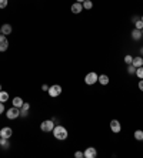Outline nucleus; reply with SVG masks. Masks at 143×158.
<instances>
[{
	"instance_id": "nucleus-1",
	"label": "nucleus",
	"mask_w": 143,
	"mask_h": 158,
	"mask_svg": "<svg viewBox=\"0 0 143 158\" xmlns=\"http://www.w3.org/2000/svg\"><path fill=\"white\" fill-rule=\"evenodd\" d=\"M51 134H53V137H55L56 140H59V141H65L67 137H69V131L66 130V127H65V125H60V124L55 125Z\"/></svg>"
},
{
	"instance_id": "nucleus-2",
	"label": "nucleus",
	"mask_w": 143,
	"mask_h": 158,
	"mask_svg": "<svg viewBox=\"0 0 143 158\" xmlns=\"http://www.w3.org/2000/svg\"><path fill=\"white\" fill-rule=\"evenodd\" d=\"M49 93V97H51V98H56V97H59L60 94H62V85L60 84H53L49 87L47 90Z\"/></svg>"
},
{
	"instance_id": "nucleus-3",
	"label": "nucleus",
	"mask_w": 143,
	"mask_h": 158,
	"mask_svg": "<svg viewBox=\"0 0 143 158\" xmlns=\"http://www.w3.org/2000/svg\"><path fill=\"white\" fill-rule=\"evenodd\" d=\"M55 120H44L43 123L40 124V130L43 132H51L53 128H55Z\"/></svg>"
},
{
	"instance_id": "nucleus-4",
	"label": "nucleus",
	"mask_w": 143,
	"mask_h": 158,
	"mask_svg": "<svg viewBox=\"0 0 143 158\" xmlns=\"http://www.w3.org/2000/svg\"><path fill=\"white\" fill-rule=\"evenodd\" d=\"M6 117H7L9 120H16V118H19L20 117V108L11 106V108H9V110L6 111Z\"/></svg>"
},
{
	"instance_id": "nucleus-5",
	"label": "nucleus",
	"mask_w": 143,
	"mask_h": 158,
	"mask_svg": "<svg viewBox=\"0 0 143 158\" xmlns=\"http://www.w3.org/2000/svg\"><path fill=\"white\" fill-rule=\"evenodd\" d=\"M97 80H99V76L95 73V71H90V73L86 74V77H84V83L87 85H93L95 83H97Z\"/></svg>"
},
{
	"instance_id": "nucleus-6",
	"label": "nucleus",
	"mask_w": 143,
	"mask_h": 158,
	"mask_svg": "<svg viewBox=\"0 0 143 158\" xmlns=\"http://www.w3.org/2000/svg\"><path fill=\"white\" fill-rule=\"evenodd\" d=\"M110 130H112V132H114V134H119V132L122 131V124L119 120H112L110 121Z\"/></svg>"
},
{
	"instance_id": "nucleus-7",
	"label": "nucleus",
	"mask_w": 143,
	"mask_h": 158,
	"mask_svg": "<svg viewBox=\"0 0 143 158\" xmlns=\"http://www.w3.org/2000/svg\"><path fill=\"white\" fill-rule=\"evenodd\" d=\"M9 48V40H7V36L4 34H0V53L6 52Z\"/></svg>"
},
{
	"instance_id": "nucleus-8",
	"label": "nucleus",
	"mask_w": 143,
	"mask_h": 158,
	"mask_svg": "<svg viewBox=\"0 0 143 158\" xmlns=\"http://www.w3.org/2000/svg\"><path fill=\"white\" fill-rule=\"evenodd\" d=\"M83 154H84V158H96L97 157V151H96L95 147H87L83 151Z\"/></svg>"
},
{
	"instance_id": "nucleus-9",
	"label": "nucleus",
	"mask_w": 143,
	"mask_h": 158,
	"mask_svg": "<svg viewBox=\"0 0 143 158\" xmlns=\"http://www.w3.org/2000/svg\"><path fill=\"white\" fill-rule=\"evenodd\" d=\"M70 11L73 13V15H79L83 11V4L79 3V2H74L72 6H70Z\"/></svg>"
},
{
	"instance_id": "nucleus-10",
	"label": "nucleus",
	"mask_w": 143,
	"mask_h": 158,
	"mask_svg": "<svg viewBox=\"0 0 143 158\" xmlns=\"http://www.w3.org/2000/svg\"><path fill=\"white\" fill-rule=\"evenodd\" d=\"M13 135V130L10 127H3V128L0 130V137H3V138H9L10 140V137Z\"/></svg>"
},
{
	"instance_id": "nucleus-11",
	"label": "nucleus",
	"mask_w": 143,
	"mask_h": 158,
	"mask_svg": "<svg viewBox=\"0 0 143 158\" xmlns=\"http://www.w3.org/2000/svg\"><path fill=\"white\" fill-rule=\"evenodd\" d=\"M29 110H30V104L29 103H23L22 108H20V117H27V114H29Z\"/></svg>"
},
{
	"instance_id": "nucleus-12",
	"label": "nucleus",
	"mask_w": 143,
	"mask_h": 158,
	"mask_svg": "<svg viewBox=\"0 0 143 158\" xmlns=\"http://www.w3.org/2000/svg\"><path fill=\"white\" fill-rule=\"evenodd\" d=\"M11 31H13V27H11V24H9V23H4L3 26H2V34H4V36H9V34H11Z\"/></svg>"
},
{
	"instance_id": "nucleus-13",
	"label": "nucleus",
	"mask_w": 143,
	"mask_h": 158,
	"mask_svg": "<svg viewBox=\"0 0 143 158\" xmlns=\"http://www.w3.org/2000/svg\"><path fill=\"white\" fill-rule=\"evenodd\" d=\"M132 66H135L136 69L143 66V57L142 56H137V57H133V61H132Z\"/></svg>"
},
{
	"instance_id": "nucleus-14",
	"label": "nucleus",
	"mask_w": 143,
	"mask_h": 158,
	"mask_svg": "<svg viewBox=\"0 0 143 158\" xmlns=\"http://www.w3.org/2000/svg\"><path fill=\"white\" fill-rule=\"evenodd\" d=\"M23 98L22 97H15V98L11 100V106L13 107H17V108H22V106H23Z\"/></svg>"
},
{
	"instance_id": "nucleus-15",
	"label": "nucleus",
	"mask_w": 143,
	"mask_h": 158,
	"mask_svg": "<svg viewBox=\"0 0 143 158\" xmlns=\"http://www.w3.org/2000/svg\"><path fill=\"white\" fill-rule=\"evenodd\" d=\"M143 37V34H142V30H137V29H133L132 30V39L133 40H140V39H142Z\"/></svg>"
},
{
	"instance_id": "nucleus-16",
	"label": "nucleus",
	"mask_w": 143,
	"mask_h": 158,
	"mask_svg": "<svg viewBox=\"0 0 143 158\" xmlns=\"http://www.w3.org/2000/svg\"><path fill=\"white\" fill-rule=\"evenodd\" d=\"M0 147L3 148V150H7V148H10L9 138H3V137H0Z\"/></svg>"
},
{
	"instance_id": "nucleus-17",
	"label": "nucleus",
	"mask_w": 143,
	"mask_h": 158,
	"mask_svg": "<svg viewBox=\"0 0 143 158\" xmlns=\"http://www.w3.org/2000/svg\"><path fill=\"white\" fill-rule=\"evenodd\" d=\"M9 98H10V96H9V93L7 91H0V103H7Z\"/></svg>"
},
{
	"instance_id": "nucleus-18",
	"label": "nucleus",
	"mask_w": 143,
	"mask_h": 158,
	"mask_svg": "<svg viewBox=\"0 0 143 158\" xmlns=\"http://www.w3.org/2000/svg\"><path fill=\"white\" fill-rule=\"evenodd\" d=\"M102 85H107L109 84V76H106V74H102V76H99V80H97Z\"/></svg>"
},
{
	"instance_id": "nucleus-19",
	"label": "nucleus",
	"mask_w": 143,
	"mask_h": 158,
	"mask_svg": "<svg viewBox=\"0 0 143 158\" xmlns=\"http://www.w3.org/2000/svg\"><path fill=\"white\" fill-rule=\"evenodd\" d=\"M133 137H135V140L142 141L143 140V131H142V130H136L135 134H133Z\"/></svg>"
},
{
	"instance_id": "nucleus-20",
	"label": "nucleus",
	"mask_w": 143,
	"mask_h": 158,
	"mask_svg": "<svg viewBox=\"0 0 143 158\" xmlns=\"http://www.w3.org/2000/svg\"><path fill=\"white\" fill-rule=\"evenodd\" d=\"M82 4H83V9H86V10H90V9L93 7V3L90 2V0H84Z\"/></svg>"
},
{
	"instance_id": "nucleus-21",
	"label": "nucleus",
	"mask_w": 143,
	"mask_h": 158,
	"mask_svg": "<svg viewBox=\"0 0 143 158\" xmlns=\"http://www.w3.org/2000/svg\"><path fill=\"white\" fill-rule=\"evenodd\" d=\"M127 74L129 76H135L136 74V67L132 66V64H129L127 66Z\"/></svg>"
},
{
	"instance_id": "nucleus-22",
	"label": "nucleus",
	"mask_w": 143,
	"mask_h": 158,
	"mask_svg": "<svg viewBox=\"0 0 143 158\" xmlns=\"http://www.w3.org/2000/svg\"><path fill=\"white\" fill-rule=\"evenodd\" d=\"M135 76H137V77L142 80V78H143V66L139 67V69H136V74H135Z\"/></svg>"
},
{
	"instance_id": "nucleus-23",
	"label": "nucleus",
	"mask_w": 143,
	"mask_h": 158,
	"mask_svg": "<svg viewBox=\"0 0 143 158\" xmlns=\"http://www.w3.org/2000/svg\"><path fill=\"white\" fill-rule=\"evenodd\" d=\"M132 61H133V56H130V54H127V56H125V63L126 64H132Z\"/></svg>"
},
{
	"instance_id": "nucleus-24",
	"label": "nucleus",
	"mask_w": 143,
	"mask_h": 158,
	"mask_svg": "<svg viewBox=\"0 0 143 158\" xmlns=\"http://www.w3.org/2000/svg\"><path fill=\"white\" fill-rule=\"evenodd\" d=\"M135 29H137V30H142L143 29V22H142V20H137V22L135 23Z\"/></svg>"
},
{
	"instance_id": "nucleus-25",
	"label": "nucleus",
	"mask_w": 143,
	"mask_h": 158,
	"mask_svg": "<svg viewBox=\"0 0 143 158\" xmlns=\"http://www.w3.org/2000/svg\"><path fill=\"white\" fill-rule=\"evenodd\" d=\"M9 4V0H0V9H6Z\"/></svg>"
},
{
	"instance_id": "nucleus-26",
	"label": "nucleus",
	"mask_w": 143,
	"mask_h": 158,
	"mask_svg": "<svg viewBox=\"0 0 143 158\" xmlns=\"http://www.w3.org/2000/svg\"><path fill=\"white\" fill-rule=\"evenodd\" d=\"M74 158H84L83 151H76V152H74Z\"/></svg>"
},
{
	"instance_id": "nucleus-27",
	"label": "nucleus",
	"mask_w": 143,
	"mask_h": 158,
	"mask_svg": "<svg viewBox=\"0 0 143 158\" xmlns=\"http://www.w3.org/2000/svg\"><path fill=\"white\" fill-rule=\"evenodd\" d=\"M137 87H139V90H140V91H143V78L139 81V84H137Z\"/></svg>"
},
{
	"instance_id": "nucleus-28",
	"label": "nucleus",
	"mask_w": 143,
	"mask_h": 158,
	"mask_svg": "<svg viewBox=\"0 0 143 158\" xmlns=\"http://www.w3.org/2000/svg\"><path fill=\"white\" fill-rule=\"evenodd\" d=\"M4 113V103H0V114Z\"/></svg>"
},
{
	"instance_id": "nucleus-29",
	"label": "nucleus",
	"mask_w": 143,
	"mask_h": 158,
	"mask_svg": "<svg viewBox=\"0 0 143 158\" xmlns=\"http://www.w3.org/2000/svg\"><path fill=\"white\" fill-rule=\"evenodd\" d=\"M42 90H43V91H47V90H49V85L47 84H43V85H42Z\"/></svg>"
},
{
	"instance_id": "nucleus-30",
	"label": "nucleus",
	"mask_w": 143,
	"mask_h": 158,
	"mask_svg": "<svg viewBox=\"0 0 143 158\" xmlns=\"http://www.w3.org/2000/svg\"><path fill=\"white\" fill-rule=\"evenodd\" d=\"M140 56H143V47L140 48Z\"/></svg>"
},
{
	"instance_id": "nucleus-31",
	"label": "nucleus",
	"mask_w": 143,
	"mask_h": 158,
	"mask_svg": "<svg viewBox=\"0 0 143 158\" xmlns=\"http://www.w3.org/2000/svg\"><path fill=\"white\" fill-rule=\"evenodd\" d=\"M76 2H79V3H83L84 0H76Z\"/></svg>"
},
{
	"instance_id": "nucleus-32",
	"label": "nucleus",
	"mask_w": 143,
	"mask_h": 158,
	"mask_svg": "<svg viewBox=\"0 0 143 158\" xmlns=\"http://www.w3.org/2000/svg\"><path fill=\"white\" fill-rule=\"evenodd\" d=\"M0 34H2V26H0Z\"/></svg>"
},
{
	"instance_id": "nucleus-33",
	"label": "nucleus",
	"mask_w": 143,
	"mask_h": 158,
	"mask_svg": "<svg viewBox=\"0 0 143 158\" xmlns=\"http://www.w3.org/2000/svg\"><path fill=\"white\" fill-rule=\"evenodd\" d=\"M0 91H2V84H0Z\"/></svg>"
},
{
	"instance_id": "nucleus-34",
	"label": "nucleus",
	"mask_w": 143,
	"mask_h": 158,
	"mask_svg": "<svg viewBox=\"0 0 143 158\" xmlns=\"http://www.w3.org/2000/svg\"><path fill=\"white\" fill-rule=\"evenodd\" d=\"M140 20H142V22H143V16H142V19H140Z\"/></svg>"
},
{
	"instance_id": "nucleus-35",
	"label": "nucleus",
	"mask_w": 143,
	"mask_h": 158,
	"mask_svg": "<svg viewBox=\"0 0 143 158\" xmlns=\"http://www.w3.org/2000/svg\"><path fill=\"white\" fill-rule=\"evenodd\" d=\"M142 34H143V29H142Z\"/></svg>"
},
{
	"instance_id": "nucleus-36",
	"label": "nucleus",
	"mask_w": 143,
	"mask_h": 158,
	"mask_svg": "<svg viewBox=\"0 0 143 158\" xmlns=\"http://www.w3.org/2000/svg\"><path fill=\"white\" fill-rule=\"evenodd\" d=\"M142 141H143V140H142Z\"/></svg>"
}]
</instances>
